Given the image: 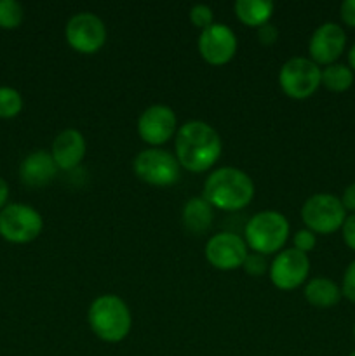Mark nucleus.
<instances>
[{
    "label": "nucleus",
    "instance_id": "obj_13",
    "mask_svg": "<svg viewBox=\"0 0 355 356\" xmlns=\"http://www.w3.org/2000/svg\"><path fill=\"white\" fill-rule=\"evenodd\" d=\"M237 37L228 24L212 23L198 37V52L211 65H225L235 56Z\"/></svg>",
    "mask_w": 355,
    "mask_h": 356
},
{
    "label": "nucleus",
    "instance_id": "obj_6",
    "mask_svg": "<svg viewBox=\"0 0 355 356\" xmlns=\"http://www.w3.org/2000/svg\"><path fill=\"white\" fill-rule=\"evenodd\" d=\"M320 73L322 70L319 68L317 63L308 58L296 56L282 65L281 72H278V82H281L282 90L289 97L306 99L320 86Z\"/></svg>",
    "mask_w": 355,
    "mask_h": 356
},
{
    "label": "nucleus",
    "instance_id": "obj_33",
    "mask_svg": "<svg viewBox=\"0 0 355 356\" xmlns=\"http://www.w3.org/2000/svg\"><path fill=\"white\" fill-rule=\"evenodd\" d=\"M350 356H355V351H354V353H352V355H350Z\"/></svg>",
    "mask_w": 355,
    "mask_h": 356
},
{
    "label": "nucleus",
    "instance_id": "obj_31",
    "mask_svg": "<svg viewBox=\"0 0 355 356\" xmlns=\"http://www.w3.org/2000/svg\"><path fill=\"white\" fill-rule=\"evenodd\" d=\"M7 197H9V186H7L6 181H3L2 177H0V209H2L3 205H6Z\"/></svg>",
    "mask_w": 355,
    "mask_h": 356
},
{
    "label": "nucleus",
    "instance_id": "obj_24",
    "mask_svg": "<svg viewBox=\"0 0 355 356\" xmlns=\"http://www.w3.org/2000/svg\"><path fill=\"white\" fill-rule=\"evenodd\" d=\"M242 268L247 275H251V277H261L263 273H267L268 263L267 259H265V256H261V254L258 252H253V254H247Z\"/></svg>",
    "mask_w": 355,
    "mask_h": 356
},
{
    "label": "nucleus",
    "instance_id": "obj_14",
    "mask_svg": "<svg viewBox=\"0 0 355 356\" xmlns=\"http://www.w3.org/2000/svg\"><path fill=\"white\" fill-rule=\"evenodd\" d=\"M347 44V35L345 30L336 23H324L313 31L310 38L308 51L312 56V61L317 65H333L341 52L345 51Z\"/></svg>",
    "mask_w": 355,
    "mask_h": 356
},
{
    "label": "nucleus",
    "instance_id": "obj_25",
    "mask_svg": "<svg viewBox=\"0 0 355 356\" xmlns=\"http://www.w3.org/2000/svg\"><path fill=\"white\" fill-rule=\"evenodd\" d=\"M317 245V236L315 233L310 232V229H299L294 235V249L301 250V252H310V250L315 249Z\"/></svg>",
    "mask_w": 355,
    "mask_h": 356
},
{
    "label": "nucleus",
    "instance_id": "obj_12",
    "mask_svg": "<svg viewBox=\"0 0 355 356\" xmlns=\"http://www.w3.org/2000/svg\"><path fill=\"white\" fill-rule=\"evenodd\" d=\"M178 129V118L167 104H152L138 118V132L148 145H164Z\"/></svg>",
    "mask_w": 355,
    "mask_h": 356
},
{
    "label": "nucleus",
    "instance_id": "obj_30",
    "mask_svg": "<svg viewBox=\"0 0 355 356\" xmlns=\"http://www.w3.org/2000/svg\"><path fill=\"white\" fill-rule=\"evenodd\" d=\"M341 204H343L345 209L355 212V183L350 184V186L345 190L343 198H341Z\"/></svg>",
    "mask_w": 355,
    "mask_h": 356
},
{
    "label": "nucleus",
    "instance_id": "obj_28",
    "mask_svg": "<svg viewBox=\"0 0 355 356\" xmlns=\"http://www.w3.org/2000/svg\"><path fill=\"white\" fill-rule=\"evenodd\" d=\"M343 240L352 250H355V214L345 219L343 222Z\"/></svg>",
    "mask_w": 355,
    "mask_h": 356
},
{
    "label": "nucleus",
    "instance_id": "obj_32",
    "mask_svg": "<svg viewBox=\"0 0 355 356\" xmlns=\"http://www.w3.org/2000/svg\"><path fill=\"white\" fill-rule=\"evenodd\" d=\"M348 61H350L352 70H355V45L350 49V52H348Z\"/></svg>",
    "mask_w": 355,
    "mask_h": 356
},
{
    "label": "nucleus",
    "instance_id": "obj_22",
    "mask_svg": "<svg viewBox=\"0 0 355 356\" xmlns=\"http://www.w3.org/2000/svg\"><path fill=\"white\" fill-rule=\"evenodd\" d=\"M23 7L16 0H0V28L13 30L23 21Z\"/></svg>",
    "mask_w": 355,
    "mask_h": 356
},
{
    "label": "nucleus",
    "instance_id": "obj_27",
    "mask_svg": "<svg viewBox=\"0 0 355 356\" xmlns=\"http://www.w3.org/2000/svg\"><path fill=\"white\" fill-rule=\"evenodd\" d=\"M258 38H260L261 44H265V45L275 44V42H277V38H278L277 26H275V24H271V23L261 24V26L258 28Z\"/></svg>",
    "mask_w": 355,
    "mask_h": 356
},
{
    "label": "nucleus",
    "instance_id": "obj_15",
    "mask_svg": "<svg viewBox=\"0 0 355 356\" xmlns=\"http://www.w3.org/2000/svg\"><path fill=\"white\" fill-rule=\"evenodd\" d=\"M52 159L63 170H70L79 165L86 156V139L77 129H65L56 136L52 143Z\"/></svg>",
    "mask_w": 355,
    "mask_h": 356
},
{
    "label": "nucleus",
    "instance_id": "obj_10",
    "mask_svg": "<svg viewBox=\"0 0 355 356\" xmlns=\"http://www.w3.org/2000/svg\"><path fill=\"white\" fill-rule=\"evenodd\" d=\"M310 271V259L298 249H285L275 256L270 264V280L281 291H292L306 280Z\"/></svg>",
    "mask_w": 355,
    "mask_h": 356
},
{
    "label": "nucleus",
    "instance_id": "obj_17",
    "mask_svg": "<svg viewBox=\"0 0 355 356\" xmlns=\"http://www.w3.org/2000/svg\"><path fill=\"white\" fill-rule=\"evenodd\" d=\"M212 205L204 197H195L184 204L183 207V222L184 228L194 235H202L212 226Z\"/></svg>",
    "mask_w": 355,
    "mask_h": 356
},
{
    "label": "nucleus",
    "instance_id": "obj_3",
    "mask_svg": "<svg viewBox=\"0 0 355 356\" xmlns=\"http://www.w3.org/2000/svg\"><path fill=\"white\" fill-rule=\"evenodd\" d=\"M90 330L104 343H120L131 330L132 318L124 299L104 294L94 299L87 313Z\"/></svg>",
    "mask_w": 355,
    "mask_h": 356
},
{
    "label": "nucleus",
    "instance_id": "obj_4",
    "mask_svg": "<svg viewBox=\"0 0 355 356\" xmlns=\"http://www.w3.org/2000/svg\"><path fill=\"white\" fill-rule=\"evenodd\" d=\"M287 236L289 221L281 212H258L246 225V243L261 256L282 249Z\"/></svg>",
    "mask_w": 355,
    "mask_h": 356
},
{
    "label": "nucleus",
    "instance_id": "obj_21",
    "mask_svg": "<svg viewBox=\"0 0 355 356\" xmlns=\"http://www.w3.org/2000/svg\"><path fill=\"white\" fill-rule=\"evenodd\" d=\"M23 108V97L13 87H0V118H13Z\"/></svg>",
    "mask_w": 355,
    "mask_h": 356
},
{
    "label": "nucleus",
    "instance_id": "obj_20",
    "mask_svg": "<svg viewBox=\"0 0 355 356\" xmlns=\"http://www.w3.org/2000/svg\"><path fill=\"white\" fill-rule=\"evenodd\" d=\"M320 83L327 90L343 92V90L350 89L352 83H354V72L348 66L340 65V63H333V65L322 70V73H320Z\"/></svg>",
    "mask_w": 355,
    "mask_h": 356
},
{
    "label": "nucleus",
    "instance_id": "obj_19",
    "mask_svg": "<svg viewBox=\"0 0 355 356\" xmlns=\"http://www.w3.org/2000/svg\"><path fill=\"white\" fill-rule=\"evenodd\" d=\"M274 2L270 0H237L233 9L237 17L249 26H258L268 23L274 14Z\"/></svg>",
    "mask_w": 355,
    "mask_h": 356
},
{
    "label": "nucleus",
    "instance_id": "obj_29",
    "mask_svg": "<svg viewBox=\"0 0 355 356\" xmlns=\"http://www.w3.org/2000/svg\"><path fill=\"white\" fill-rule=\"evenodd\" d=\"M341 19L348 24V26H355V0H345L341 3Z\"/></svg>",
    "mask_w": 355,
    "mask_h": 356
},
{
    "label": "nucleus",
    "instance_id": "obj_26",
    "mask_svg": "<svg viewBox=\"0 0 355 356\" xmlns=\"http://www.w3.org/2000/svg\"><path fill=\"white\" fill-rule=\"evenodd\" d=\"M341 292L345 294V298L355 302V261L345 271L343 289H341Z\"/></svg>",
    "mask_w": 355,
    "mask_h": 356
},
{
    "label": "nucleus",
    "instance_id": "obj_8",
    "mask_svg": "<svg viewBox=\"0 0 355 356\" xmlns=\"http://www.w3.org/2000/svg\"><path fill=\"white\" fill-rule=\"evenodd\" d=\"M345 212L347 209L343 207L340 198L329 193H317L303 204L301 218L310 232L333 233L343 226L347 219Z\"/></svg>",
    "mask_w": 355,
    "mask_h": 356
},
{
    "label": "nucleus",
    "instance_id": "obj_16",
    "mask_svg": "<svg viewBox=\"0 0 355 356\" xmlns=\"http://www.w3.org/2000/svg\"><path fill=\"white\" fill-rule=\"evenodd\" d=\"M59 167L56 165L54 159L45 149L31 152L19 165V177L23 184L31 188H40L51 183L58 174Z\"/></svg>",
    "mask_w": 355,
    "mask_h": 356
},
{
    "label": "nucleus",
    "instance_id": "obj_18",
    "mask_svg": "<svg viewBox=\"0 0 355 356\" xmlns=\"http://www.w3.org/2000/svg\"><path fill=\"white\" fill-rule=\"evenodd\" d=\"M305 298L315 308H333L340 302L341 291L329 278H312L305 285Z\"/></svg>",
    "mask_w": 355,
    "mask_h": 356
},
{
    "label": "nucleus",
    "instance_id": "obj_9",
    "mask_svg": "<svg viewBox=\"0 0 355 356\" xmlns=\"http://www.w3.org/2000/svg\"><path fill=\"white\" fill-rule=\"evenodd\" d=\"M65 35L68 44L75 51L93 54L100 51L106 42V26L103 19L94 13H79L68 19Z\"/></svg>",
    "mask_w": 355,
    "mask_h": 356
},
{
    "label": "nucleus",
    "instance_id": "obj_2",
    "mask_svg": "<svg viewBox=\"0 0 355 356\" xmlns=\"http://www.w3.org/2000/svg\"><path fill=\"white\" fill-rule=\"evenodd\" d=\"M254 197V183L244 170L221 167L209 174L204 184V198L221 211H239Z\"/></svg>",
    "mask_w": 355,
    "mask_h": 356
},
{
    "label": "nucleus",
    "instance_id": "obj_34",
    "mask_svg": "<svg viewBox=\"0 0 355 356\" xmlns=\"http://www.w3.org/2000/svg\"><path fill=\"white\" fill-rule=\"evenodd\" d=\"M354 336H355V327H354Z\"/></svg>",
    "mask_w": 355,
    "mask_h": 356
},
{
    "label": "nucleus",
    "instance_id": "obj_23",
    "mask_svg": "<svg viewBox=\"0 0 355 356\" xmlns=\"http://www.w3.org/2000/svg\"><path fill=\"white\" fill-rule=\"evenodd\" d=\"M212 17H214L212 9L209 6H205V3H197V6H194L190 9V21L197 28H202V30L211 26Z\"/></svg>",
    "mask_w": 355,
    "mask_h": 356
},
{
    "label": "nucleus",
    "instance_id": "obj_7",
    "mask_svg": "<svg viewBox=\"0 0 355 356\" xmlns=\"http://www.w3.org/2000/svg\"><path fill=\"white\" fill-rule=\"evenodd\" d=\"M42 216L31 205L10 204L0 211V236L13 243H28L42 232Z\"/></svg>",
    "mask_w": 355,
    "mask_h": 356
},
{
    "label": "nucleus",
    "instance_id": "obj_11",
    "mask_svg": "<svg viewBox=\"0 0 355 356\" xmlns=\"http://www.w3.org/2000/svg\"><path fill=\"white\" fill-rule=\"evenodd\" d=\"M205 257L218 270H237L242 268L247 257V243L237 233H216L205 243Z\"/></svg>",
    "mask_w": 355,
    "mask_h": 356
},
{
    "label": "nucleus",
    "instance_id": "obj_1",
    "mask_svg": "<svg viewBox=\"0 0 355 356\" xmlns=\"http://www.w3.org/2000/svg\"><path fill=\"white\" fill-rule=\"evenodd\" d=\"M176 159L191 172H204L221 155V138L214 127L202 120H188L176 132Z\"/></svg>",
    "mask_w": 355,
    "mask_h": 356
},
{
    "label": "nucleus",
    "instance_id": "obj_5",
    "mask_svg": "<svg viewBox=\"0 0 355 356\" xmlns=\"http://www.w3.org/2000/svg\"><path fill=\"white\" fill-rule=\"evenodd\" d=\"M136 176L153 186H171L181 176V165L176 155L167 149H143L132 162Z\"/></svg>",
    "mask_w": 355,
    "mask_h": 356
}]
</instances>
